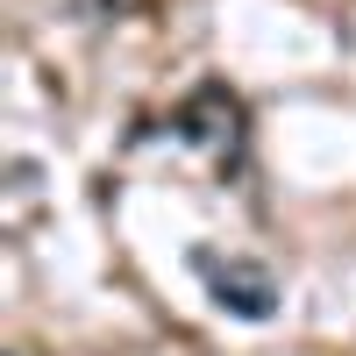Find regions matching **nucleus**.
<instances>
[{"label": "nucleus", "mask_w": 356, "mask_h": 356, "mask_svg": "<svg viewBox=\"0 0 356 356\" xmlns=\"http://www.w3.org/2000/svg\"><path fill=\"white\" fill-rule=\"evenodd\" d=\"M214 300H221L228 314H243V321H271L278 285H271V271H264V264L235 257V264H214Z\"/></svg>", "instance_id": "nucleus-1"}]
</instances>
